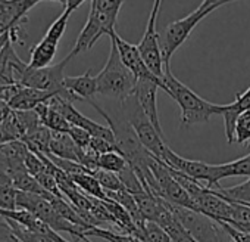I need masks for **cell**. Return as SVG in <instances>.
Listing matches in <instances>:
<instances>
[{"instance_id":"6da1fadb","label":"cell","mask_w":250,"mask_h":242,"mask_svg":"<svg viewBox=\"0 0 250 242\" xmlns=\"http://www.w3.org/2000/svg\"><path fill=\"white\" fill-rule=\"evenodd\" d=\"M122 3H125L122 0H91L87 23L68 55L71 59L81 52H88L102 36L109 37L115 31Z\"/></svg>"},{"instance_id":"7a4b0ae2","label":"cell","mask_w":250,"mask_h":242,"mask_svg":"<svg viewBox=\"0 0 250 242\" xmlns=\"http://www.w3.org/2000/svg\"><path fill=\"white\" fill-rule=\"evenodd\" d=\"M164 92H167L181 109V124L188 127L194 124L208 123L210 117L219 115V105L212 103L194 93L188 86L174 77L171 68L164 70Z\"/></svg>"},{"instance_id":"3957f363","label":"cell","mask_w":250,"mask_h":242,"mask_svg":"<svg viewBox=\"0 0 250 242\" xmlns=\"http://www.w3.org/2000/svg\"><path fill=\"white\" fill-rule=\"evenodd\" d=\"M227 3H229V2H224V0H205V2H202L191 14H188L187 17H184L181 20L171 23L165 28L162 39H159L161 53H162V61H164V70L171 68L169 61H171L172 55L188 39V36L193 33L196 25L202 20H205L208 15H210L213 11L222 8Z\"/></svg>"},{"instance_id":"277c9868","label":"cell","mask_w":250,"mask_h":242,"mask_svg":"<svg viewBox=\"0 0 250 242\" xmlns=\"http://www.w3.org/2000/svg\"><path fill=\"white\" fill-rule=\"evenodd\" d=\"M137 80L133 74L124 67L119 59L118 49L110 40V53L103 67V70L96 75L97 93L124 102L128 96L133 95Z\"/></svg>"},{"instance_id":"5b68a950","label":"cell","mask_w":250,"mask_h":242,"mask_svg":"<svg viewBox=\"0 0 250 242\" xmlns=\"http://www.w3.org/2000/svg\"><path fill=\"white\" fill-rule=\"evenodd\" d=\"M119 106H121V109H119L121 114L131 124L136 136L139 138V141L145 146V149L149 154H152L155 158H158L164 163L167 152L169 151V146L164 141V136L158 133V130L153 127L149 118L145 115V112L140 108L134 95L128 96L124 102H119Z\"/></svg>"},{"instance_id":"8992f818","label":"cell","mask_w":250,"mask_h":242,"mask_svg":"<svg viewBox=\"0 0 250 242\" xmlns=\"http://www.w3.org/2000/svg\"><path fill=\"white\" fill-rule=\"evenodd\" d=\"M83 0H65L63 2V12L53 21V24L49 27L44 37L31 48V58L28 62L30 68H44L49 67L56 55L59 42L62 36L65 34L68 21L71 15L83 5Z\"/></svg>"},{"instance_id":"52a82bcc","label":"cell","mask_w":250,"mask_h":242,"mask_svg":"<svg viewBox=\"0 0 250 242\" xmlns=\"http://www.w3.org/2000/svg\"><path fill=\"white\" fill-rule=\"evenodd\" d=\"M69 61H71V58L66 56L59 64L49 65V67H44V68H30L28 64H27V67H25V70H24V73L21 75L20 86L42 90V92H47V93H53V95L61 96V97H63V99L74 103L72 97L63 89L65 68H66Z\"/></svg>"},{"instance_id":"ba28073f","label":"cell","mask_w":250,"mask_h":242,"mask_svg":"<svg viewBox=\"0 0 250 242\" xmlns=\"http://www.w3.org/2000/svg\"><path fill=\"white\" fill-rule=\"evenodd\" d=\"M161 0H156L152 6L149 21L146 25V31L143 34L142 42L137 45V49L140 52V56L149 71L162 81L164 78V61H162V53H161V43H159V33L156 30V23H158V15L161 11Z\"/></svg>"},{"instance_id":"9c48e42d","label":"cell","mask_w":250,"mask_h":242,"mask_svg":"<svg viewBox=\"0 0 250 242\" xmlns=\"http://www.w3.org/2000/svg\"><path fill=\"white\" fill-rule=\"evenodd\" d=\"M171 213L196 242H218V224L212 218L188 208L177 207L168 202Z\"/></svg>"},{"instance_id":"30bf717a","label":"cell","mask_w":250,"mask_h":242,"mask_svg":"<svg viewBox=\"0 0 250 242\" xmlns=\"http://www.w3.org/2000/svg\"><path fill=\"white\" fill-rule=\"evenodd\" d=\"M109 39L115 43L116 49H118V55H119V59L121 62L124 64V67L127 68L133 77L136 80H152L155 83L159 84V89H164V83L156 78L150 71L149 68L146 67V64L143 62L142 56H140V52L137 49V45H131L128 42H125L122 37H119L116 34V31H113Z\"/></svg>"},{"instance_id":"8fae6325","label":"cell","mask_w":250,"mask_h":242,"mask_svg":"<svg viewBox=\"0 0 250 242\" xmlns=\"http://www.w3.org/2000/svg\"><path fill=\"white\" fill-rule=\"evenodd\" d=\"M159 90V84L152 80H137L134 87V97L137 99L140 108L143 109L145 115L149 118V121L153 124V127L158 130L159 135L164 136V130L161 127L159 114H158V102H156V93Z\"/></svg>"},{"instance_id":"7c38bea8","label":"cell","mask_w":250,"mask_h":242,"mask_svg":"<svg viewBox=\"0 0 250 242\" xmlns=\"http://www.w3.org/2000/svg\"><path fill=\"white\" fill-rule=\"evenodd\" d=\"M63 89L72 97V100H93L97 95L96 77L91 74V68L87 70L81 75L75 77H65L63 78Z\"/></svg>"},{"instance_id":"4fadbf2b","label":"cell","mask_w":250,"mask_h":242,"mask_svg":"<svg viewBox=\"0 0 250 242\" xmlns=\"http://www.w3.org/2000/svg\"><path fill=\"white\" fill-rule=\"evenodd\" d=\"M53 96H56V95L30 89V87H24V86H18L15 95L11 97L8 105L11 106L12 111H33L40 103L49 102Z\"/></svg>"},{"instance_id":"5bb4252c","label":"cell","mask_w":250,"mask_h":242,"mask_svg":"<svg viewBox=\"0 0 250 242\" xmlns=\"http://www.w3.org/2000/svg\"><path fill=\"white\" fill-rule=\"evenodd\" d=\"M212 171H213V183L215 189L219 188V180H224L227 177H237V176H244L250 179V154L234 160L231 163L225 164H212Z\"/></svg>"},{"instance_id":"9a60e30c","label":"cell","mask_w":250,"mask_h":242,"mask_svg":"<svg viewBox=\"0 0 250 242\" xmlns=\"http://www.w3.org/2000/svg\"><path fill=\"white\" fill-rule=\"evenodd\" d=\"M49 151H50V155L56 158L78 163L80 148L75 146V144L72 142L68 133H52Z\"/></svg>"},{"instance_id":"2e32d148","label":"cell","mask_w":250,"mask_h":242,"mask_svg":"<svg viewBox=\"0 0 250 242\" xmlns=\"http://www.w3.org/2000/svg\"><path fill=\"white\" fill-rule=\"evenodd\" d=\"M34 111L37 112L42 126H44L47 130H50L52 133H68L71 126L66 123V120L53 108H50L46 103H40L39 106L34 108Z\"/></svg>"},{"instance_id":"e0dca14e","label":"cell","mask_w":250,"mask_h":242,"mask_svg":"<svg viewBox=\"0 0 250 242\" xmlns=\"http://www.w3.org/2000/svg\"><path fill=\"white\" fill-rule=\"evenodd\" d=\"M213 191L216 195H219L222 199L228 202H235L250 207V179L231 188H216Z\"/></svg>"},{"instance_id":"ac0fdd59","label":"cell","mask_w":250,"mask_h":242,"mask_svg":"<svg viewBox=\"0 0 250 242\" xmlns=\"http://www.w3.org/2000/svg\"><path fill=\"white\" fill-rule=\"evenodd\" d=\"M72 183L87 196L96 198V199H106L104 191L102 189V186L99 185V182L94 179L93 174L90 173H84V174H75V176H69Z\"/></svg>"},{"instance_id":"d6986e66","label":"cell","mask_w":250,"mask_h":242,"mask_svg":"<svg viewBox=\"0 0 250 242\" xmlns=\"http://www.w3.org/2000/svg\"><path fill=\"white\" fill-rule=\"evenodd\" d=\"M232 139H234L232 144H238V145L250 144V109L243 111L235 118Z\"/></svg>"},{"instance_id":"ffe728a7","label":"cell","mask_w":250,"mask_h":242,"mask_svg":"<svg viewBox=\"0 0 250 242\" xmlns=\"http://www.w3.org/2000/svg\"><path fill=\"white\" fill-rule=\"evenodd\" d=\"M127 166H128V163L124 160L122 155H119L115 151L113 152H106V154H102V155L97 157V170L119 174Z\"/></svg>"},{"instance_id":"44dd1931","label":"cell","mask_w":250,"mask_h":242,"mask_svg":"<svg viewBox=\"0 0 250 242\" xmlns=\"http://www.w3.org/2000/svg\"><path fill=\"white\" fill-rule=\"evenodd\" d=\"M84 236L85 238L97 236V238H102V239H104L107 242H143V241H140L139 238H136L133 235L118 233V232L107 230V229H103V227H91V229L84 232Z\"/></svg>"},{"instance_id":"7402d4cb","label":"cell","mask_w":250,"mask_h":242,"mask_svg":"<svg viewBox=\"0 0 250 242\" xmlns=\"http://www.w3.org/2000/svg\"><path fill=\"white\" fill-rule=\"evenodd\" d=\"M94 179L99 182V185L102 186V189L104 192H116L124 189L118 174L115 173H109V171H103V170H97L93 173Z\"/></svg>"},{"instance_id":"603a6c76","label":"cell","mask_w":250,"mask_h":242,"mask_svg":"<svg viewBox=\"0 0 250 242\" xmlns=\"http://www.w3.org/2000/svg\"><path fill=\"white\" fill-rule=\"evenodd\" d=\"M5 220L8 221V224H9L11 230L14 232V235L20 239V242H55V241H52L49 238H44L42 235H37V233L25 229L24 226H21V224H18V223H15L12 220H8V218H5Z\"/></svg>"},{"instance_id":"cb8c5ba5","label":"cell","mask_w":250,"mask_h":242,"mask_svg":"<svg viewBox=\"0 0 250 242\" xmlns=\"http://www.w3.org/2000/svg\"><path fill=\"white\" fill-rule=\"evenodd\" d=\"M143 242H171L169 236L153 221H147L142 236Z\"/></svg>"},{"instance_id":"d4e9b609","label":"cell","mask_w":250,"mask_h":242,"mask_svg":"<svg viewBox=\"0 0 250 242\" xmlns=\"http://www.w3.org/2000/svg\"><path fill=\"white\" fill-rule=\"evenodd\" d=\"M68 135H69V138L72 139V142L75 144L77 148H80V149L88 148L91 136H90L85 130H83V129H80V127H72V126H71Z\"/></svg>"},{"instance_id":"484cf974","label":"cell","mask_w":250,"mask_h":242,"mask_svg":"<svg viewBox=\"0 0 250 242\" xmlns=\"http://www.w3.org/2000/svg\"><path fill=\"white\" fill-rule=\"evenodd\" d=\"M0 242H20L3 217H0Z\"/></svg>"},{"instance_id":"4316f807","label":"cell","mask_w":250,"mask_h":242,"mask_svg":"<svg viewBox=\"0 0 250 242\" xmlns=\"http://www.w3.org/2000/svg\"><path fill=\"white\" fill-rule=\"evenodd\" d=\"M11 106L8 105V102H5V100H2L0 99V123H2V121L11 114Z\"/></svg>"},{"instance_id":"83f0119b","label":"cell","mask_w":250,"mask_h":242,"mask_svg":"<svg viewBox=\"0 0 250 242\" xmlns=\"http://www.w3.org/2000/svg\"><path fill=\"white\" fill-rule=\"evenodd\" d=\"M218 224V223H216ZM218 242H234L232 239H231V236L218 224Z\"/></svg>"},{"instance_id":"f1b7e54d","label":"cell","mask_w":250,"mask_h":242,"mask_svg":"<svg viewBox=\"0 0 250 242\" xmlns=\"http://www.w3.org/2000/svg\"><path fill=\"white\" fill-rule=\"evenodd\" d=\"M191 242H196V241H193V239H191Z\"/></svg>"}]
</instances>
